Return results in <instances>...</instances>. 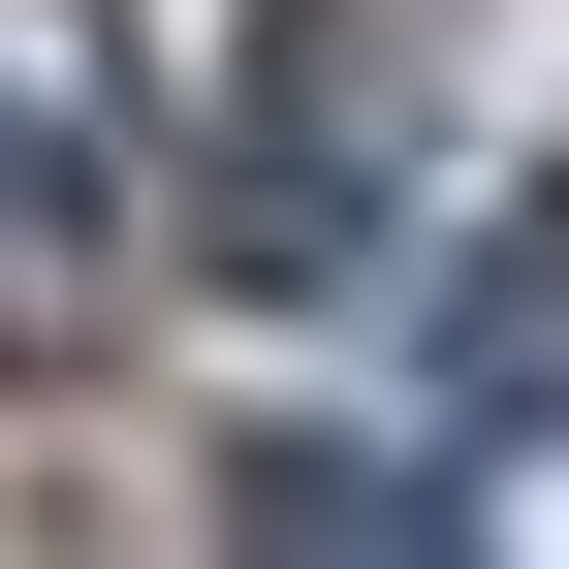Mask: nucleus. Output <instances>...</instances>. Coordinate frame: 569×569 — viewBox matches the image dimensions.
<instances>
[{
  "label": "nucleus",
  "mask_w": 569,
  "mask_h": 569,
  "mask_svg": "<svg viewBox=\"0 0 569 569\" xmlns=\"http://www.w3.org/2000/svg\"><path fill=\"white\" fill-rule=\"evenodd\" d=\"M443 411H475V443H507V411H569V190L443 253Z\"/></svg>",
  "instance_id": "obj_1"
},
{
  "label": "nucleus",
  "mask_w": 569,
  "mask_h": 569,
  "mask_svg": "<svg viewBox=\"0 0 569 569\" xmlns=\"http://www.w3.org/2000/svg\"><path fill=\"white\" fill-rule=\"evenodd\" d=\"M348 222H380L348 127H253V159H222V253H253V284H348Z\"/></svg>",
  "instance_id": "obj_2"
}]
</instances>
